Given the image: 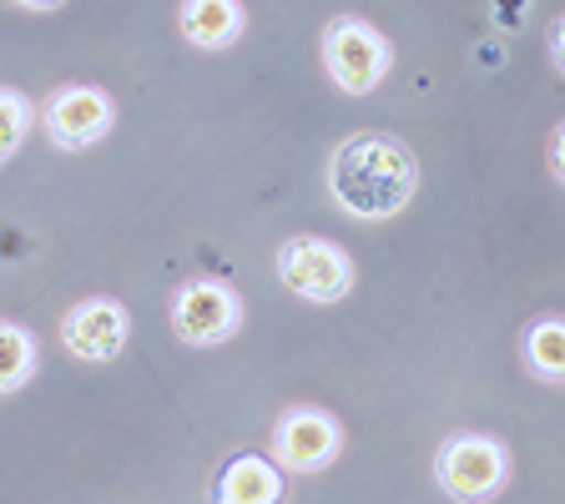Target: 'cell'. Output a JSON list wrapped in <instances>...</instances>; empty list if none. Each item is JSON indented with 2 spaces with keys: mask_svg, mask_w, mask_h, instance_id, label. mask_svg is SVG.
<instances>
[{
  "mask_svg": "<svg viewBox=\"0 0 565 504\" xmlns=\"http://www.w3.org/2000/svg\"><path fill=\"white\" fill-rule=\"evenodd\" d=\"M323 187L343 217L388 223L419 192V157L409 152V141L388 137V131H349L343 141H333Z\"/></svg>",
  "mask_w": 565,
  "mask_h": 504,
  "instance_id": "obj_1",
  "label": "cell"
},
{
  "mask_svg": "<svg viewBox=\"0 0 565 504\" xmlns=\"http://www.w3.org/2000/svg\"><path fill=\"white\" fill-rule=\"evenodd\" d=\"M318 56H323V71L343 96H369L394 71V41L364 15H333L318 35Z\"/></svg>",
  "mask_w": 565,
  "mask_h": 504,
  "instance_id": "obj_2",
  "label": "cell"
},
{
  "mask_svg": "<svg viewBox=\"0 0 565 504\" xmlns=\"http://www.w3.org/2000/svg\"><path fill=\"white\" fill-rule=\"evenodd\" d=\"M510 444L480 429H455L435 454V484L455 504H490L510 484Z\"/></svg>",
  "mask_w": 565,
  "mask_h": 504,
  "instance_id": "obj_3",
  "label": "cell"
},
{
  "mask_svg": "<svg viewBox=\"0 0 565 504\" xmlns=\"http://www.w3.org/2000/svg\"><path fill=\"white\" fill-rule=\"evenodd\" d=\"M278 282L288 288L294 298L303 303H343L359 282V268H353L349 247L333 243V237H318V233H298L278 247Z\"/></svg>",
  "mask_w": 565,
  "mask_h": 504,
  "instance_id": "obj_4",
  "label": "cell"
},
{
  "mask_svg": "<svg viewBox=\"0 0 565 504\" xmlns=\"http://www.w3.org/2000/svg\"><path fill=\"white\" fill-rule=\"evenodd\" d=\"M35 121H41V131H46L51 147H61V152H92L96 141H106L111 127H117V101H111L106 86L66 82L41 101Z\"/></svg>",
  "mask_w": 565,
  "mask_h": 504,
  "instance_id": "obj_5",
  "label": "cell"
},
{
  "mask_svg": "<svg viewBox=\"0 0 565 504\" xmlns=\"http://www.w3.org/2000/svg\"><path fill=\"white\" fill-rule=\"evenodd\" d=\"M172 333L188 348H223L243 329V298L223 278H192L172 293Z\"/></svg>",
  "mask_w": 565,
  "mask_h": 504,
  "instance_id": "obj_6",
  "label": "cell"
},
{
  "mask_svg": "<svg viewBox=\"0 0 565 504\" xmlns=\"http://www.w3.org/2000/svg\"><path fill=\"white\" fill-rule=\"evenodd\" d=\"M343 454V423L318 404H294L273 423V464L282 474H323Z\"/></svg>",
  "mask_w": 565,
  "mask_h": 504,
  "instance_id": "obj_7",
  "label": "cell"
},
{
  "mask_svg": "<svg viewBox=\"0 0 565 504\" xmlns=\"http://www.w3.org/2000/svg\"><path fill=\"white\" fill-rule=\"evenodd\" d=\"M61 343L82 364H111L131 343V313L117 298H82L61 318Z\"/></svg>",
  "mask_w": 565,
  "mask_h": 504,
  "instance_id": "obj_8",
  "label": "cell"
},
{
  "mask_svg": "<svg viewBox=\"0 0 565 504\" xmlns=\"http://www.w3.org/2000/svg\"><path fill=\"white\" fill-rule=\"evenodd\" d=\"M177 31L192 51H227L247 31L243 0H182L177 6Z\"/></svg>",
  "mask_w": 565,
  "mask_h": 504,
  "instance_id": "obj_9",
  "label": "cell"
},
{
  "mask_svg": "<svg viewBox=\"0 0 565 504\" xmlns=\"http://www.w3.org/2000/svg\"><path fill=\"white\" fill-rule=\"evenodd\" d=\"M282 470L263 454H233L212 480L217 504H282Z\"/></svg>",
  "mask_w": 565,
  "mask_h": 504,
  "instance_id": "obj_10",
  "label": "cell"
},
{
  "mask_svg": "<svg viewBox=\"0 0 565 504\" xmlns=\"http://www.w3.org/2000/svg\"><path fill=\"white\" fill-rule=\"evenodd\" d=\"M520 358H525V368L541 384H561L565 378V318L561 313L535 318L525 329V339H520Z\"/></svg>",
  "mask_w": 565,
  "mask_h": 504,
  "instance_id": "obj_11",
  "label": "cell"
},
{
  "mask_svg": "<svg viewBox=\"0 0 565 504\" xmlns=\"http://www.w3.org/2000/svg\"><path fill=\"white\" fill-rule=\"evenodd\" d=\"M35 368H41V343H35V333L25 329V323H15V318H0V399H6V394H21L35 378Z\"/></svg>",
  "mask_w": 565,
  "mask_h": 504,
  "instance_id": "obj_12",
  "label": "cell"
},
{
  "mask_svg": "<svg viewBox=\"0 0 565 504\" xmlns=\"http://www.w3.org/2000/svg\"><path fill=\"white\" fill-rule=\"evenodd\" d=\"M31 127H35V101L25 92H15V86H0V167L25 147Z\"/></svg>",
  "mask_w": 565,
  "mask_h": 504,
  "instance_id": "obj_13",
  "label": "cell"
},
{
  "mask_svg": "<svg viewBox=\"0 0 565 504\" xmlns=\"http://www.w3.org/2000/svg\"><path fill=\"white\" fill-rule=\"evenodd\" d=\"M11 6H21V11H61V6H66V0H11Z\"/></svg>",
  "mask_w": 565,
  "mask_h": 504,
  "instance_id": "obj_14",
  "label": "cell"
}]
</instances>
